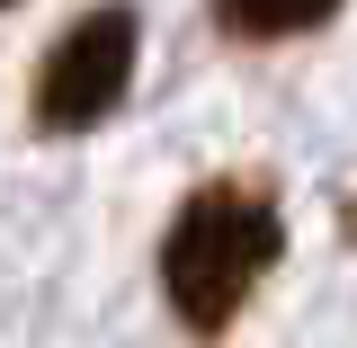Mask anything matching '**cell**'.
I'll return each mask as SVG.
<instances>
[{"label": "cell", "mask_w": 357, "mask_h": 348, "mask_svg": "<svg viewBox=\"0 0 357 348\" xmlns=\"http://www.w3.org/2000/svg\"><path fill=\"white\" fill-rule=\"evenodd\" d=\"M0 9H9V0H0Z\"/></svg>", "instance_id": "obj_4"}, {"label": "cell", "mask_w": 357, "mask_h": 348, "mask_svg": "<svg viewBox=\"0 0 357 348\" xmlns=\"http://www.w3.org/2000/svg\"><path fill=\"white\" fill-rule=\"evenodd\" d=\"M340 0H215V18L232 27V36H250V45H268V36H304V27H321Z\"/></svg>", "instance_id": "obj_3"}, {"label": "cell", "mask_w": 357, "mask_h": 348, "mask_svg": "<svg viewBox=\"0 0 357 348\" xmlns=\"http://www.w3.org/2000/svg\"><path fill=\"white\" fill-rule=\"evenodd\" d=\"M134 89V9H89L72 18L36 72V126L45 134H89L98 116H116V98Z\"/></svg>", "instance_id": "obj_2"}, {"label": "cell", "mask_w": 357, "mask_h": 348, "mask_svg": "<svg viewBox=\"0 0 357 348\" xmlns=\"http://www.w3.org/2000/svg\"><path fill=\"white\" fill-rule=\"evenodd\" d=\"M277 259H286L277 197L250 179H206V188H188V206L161 232V295L197 340H223Z\"/></svg>", "instance_id": "obj_1"}]
</instances>
